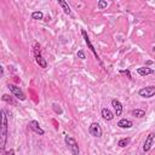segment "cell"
<instances>
[{
    "label": "cell",
    "instance_id": "obj_19",
    "mask_svg": "<svg viewBox=\"0 0 155 155\" xmlns=\"http://www.w3.org/2000/svg\"><path fill=\"white\" fill-rule=\"evenodd\" d=\"M107 6H108V3L104 1V0H100V1H98V9H100V10L105 9Z\"/></svg>",
    "mask_w": 155,
    "mask_h": 155
},
{
    "label": "cell",
    "instance_id": "obj_21",
    "mask_svg": "<svg viewBox=\"0 0 155 155\" xmlns=\"http://www.w3.org/2000/svg\"><path fill=\"white\" fill-rule=\"evenodd\" d=\"M78 57L80 60H86V56H85V52L83 51V50H80V51H78Z\"/></svg>",
    "mask_w": 155,
    "mask_h": 155
},
{
    "label": "cell",
    "instance_id": "obj_15",
    "mask_svg": "<svg viewBox=\"0 0 155 155\" xmlns=\"http://www.w3.org/2000/svg\"><path fill=\"white\" fill-rule=\"evenodd\" d=\"M132 115L136 118H143V116H145V112L143 109H135V110H132Z\"/></svg>",
    "mask_w": 155,
    "mask_h": 155
},
{
    "label": "cell",
    "instance_id": "obj_5",
    "mask_svg": "<svg viewBox=\"0 0 155 155\" xmlns=\"http://www.w3.org/2000/svg\"><path fill=\"white\" fill-rule=\"evenodd\" d=\"M138 95L143 98H150L155 95V86H147V87H143L138 91Z\"/></svg>",
    "mask_w": 155,
    "mask_h": 155
},
{
    "label": "cell",
    "instance_id": "obj_7",
    "mask_svg": "<svg viewBox=\"0 0 155 155\" xmlns=\"http://www.w3.org/2000/svg\"><path fill=\"white\" fill-rule=\"evenodd\" d=\"M29 128L30 130H33V131L35 132V133H38V135H40V136H43V135H45V131L44 130L40 127V125H39V122L36 121V120H32V121H29Z\"/></svg>",
    "mask_w": 155,
    "mask_h": 155
},
{
    "label": "cell",
    "instance_id": "obj_16",
    "mask_svg": "<svg viewBox=\"0 0 155 155\" xmlns=\"http://www.w3.org/2000/svg\"><path fill=\"white\" fill-rule=\"evenodd\" d=\"M32 18L33 20H43L44 18V13L41 11H34L32 13Z\"/></svg>",
    "mask_w": 155,
    "mask_h": 155
},
{
    "label": "cell",
    "instance_id": "obj_13",
    "mask_svg": "<svg viewBox=\"0 0 155 155\" xmlns=\"http://www.w3.org/2000/svg\"><path fill=\"white\" fill-rule=\"evenodd\" d=\"M58 5L62 6V9H63V11H64V13H66V15L73 16V12H72V10H70L69 5H68L66 1H64V0H58Z\"/></svg>",
    "mask_w": 155,
    "mask_h": 155
},
{
    "label": "cell",
    "instance_id": "obj_22",
    "mask_svg": "<svg viewBox=\"0 0 155 155\" xmlns=\"http://www.w3.org/2000/svg\"><path fill=\"white\" fill-rule=\"evenodd\" d=\"M3 155H15V150H13V149H10V150L5 151Z\"/></svg>",
    "mask_w": 155,
    "mask_h": 155
},
{
    "label": "cell",
    "instance_id": "obj_11",
    "mask_svg": "<svg viewBox=\"0 0 155 155\" xmlns=\"http://www.w3.org/2000/svg\"><path fill=\"white\" fill-rule=\"evenodd\" d=\"M118 126L120 128H131L133 126L132 121L131 120H127V119H121L119 122H118Z\"/></svg>",
    "mask_w": 155,
    "mask_h": 155
},
{
    "label": "cell",
    "instance_id": "obj_17",
    "mask_svg": "<svg viewBox=\"0 0 155 155\" xmlns=\"http://www.w3.org/2000/svg\"><path fill=\"white\" fill-rule=\"evenodd\" d=\"M52 109H53V112H55L56 114H58V115H61V114L63 113V110H62V108H61V105H60L58 103H53V104H52Z\"/></svg>",
    "mask_w": 155,
    "mask_h": 155
},
{
    "label": "cell",
    "instance_id": "obj_14",
    "mask_svg": "<svg viewBox=\"0 0 155 155\" xmlns=\"http://www.w3.org/2000/svg\"><path fill=\"white\" fill-rule=\"evenodd\" d=\"M35 61H36V63H38L41 68H46V67H47V63H46L45 58H44L41 55H36V56H35Z\"/></svg>",
    "mask_w": 155,
    "mask_h": 155
},
{
    "label": "cell",
    "instance_id": "obj_8",
    "mask_svg": "<svg viewBox=\"0 0 155 155\" xmlns=\"http://www.w3.org/2000/svg\"><path fill=\"white\" fill-rule=\"evenodd\" d=\"M81 34H83V36H84V39H85V43L87 44V46H88V48L91 50L92 52H93V55H95V57L97 60H100V57H98V53H97V51L95 50V47H93V45L91 44V41H90V38H88V35L86 34V32L85 30H83L81 32Z\"/></svg>",
    "mask_w": 155,
    "mask_h": 155
},
{
    "label": "cell",
    "instance_id": "obj_24",
    "mask_svg": "<svg viewBox=\"0 0 155 155\" xmlns=\"http://www.w3.org/2000/svg\"><path fill=\"white\" fill-rule=\"evenodd\" d=\"M145 64H147V66H150V64H153V62H151V61H147Z\"/></svg>",
    "mask_w": 155,
    "mask_h": 155
},
{
    "label": "cell",
    "instance_id": "obj_2",
    "mask_svg": "<svg viewBox=\"0 0 155 155\" xmlns=\"http://www.w3.org/2000/svg\"><path fill=\"white\" fill-rule=\"evenodd\" d=\"M64 142H66L69 151L73 155H79V153H80V150H79V144H78V142L74 140V138L70 137V136H66V137H64Z\"/></svg>",
    "mask_w": 155,
    "mask_h": 155
},
{
    "label": "cell",
    "instance_id": "obj_4",
    "mask_svg": "<svg viewBox=\"0 0 155 155\" xmlns=\"http://www.w3.org/2000/svg\"><path fill=\"white\" fill-rule=\"evenodd\" d=\"M7 87H9V90L11 91V93H12L17 100H20V101H26V95L23 93V91H22V90H21L18 86L12 85V84H9V85H7Z\"/></svg>",
    "mask_w": 155,
    "mask_h": 155
},
{
    "label": "cell",
    "instance_id": "obj_6",
    "mask_svg": "<svg viewBox=\"0 0 155 155\" xmlns=\"http://www.w3.org/2000/svg\"><path fill=\"white\" fill-rule=\"evenodd\" d=\"M154 138H155V133L154 132H150L148 136H147L145 141H144V144H143V150L147 153L153 147V143H154Z\"/></svg>",
    "mask_w": 155,
    "mask_h": 155
},
{
    "label": "cell",
    "instance_id": "obj_23",
    "mask_svg": "<svg viewBox=\"0 0 155 155\" xmlns=\"http://www.w3.org/2000/svg\"><path fill=\"white\" fill-rule=\"evenodd\" d=\"M120 73H121V74H126L130 79H131V74H130V70H121Z\"/></svg>",
    "mask_w": 155,
    "mask_h": 155
},
{
    "label": "cell",
    "instance_id": "obj_20",
    "mask_svg": "<svg viewBox=\"0 0 155 155\" xmlns=\"http://www.w3.org/2000/svg\"><path fill=\"white\" fill-rule=\"evenodd\" d=\"M3 101H5V102H9V103H12V104H15V101L12 100V97H10L9 95H3Z\"/></svg>",
    "mask_w": 155,
    "mask_h": 155
},
{
    "label": "cell",
    "instance_id": "obj_18",
    "mask_svg": "<svg viewBox=\"0 0 155 155\" xmlns=\"http://www.w3.org/2000/svg\"><path fill=\"white\" fill-rule=\"evenodd\" d=\"M128 143H130V138H122V140H120V141H119L118 145H119V147H121V148H124V147H126Z\"/></svg>",
    "mask_w": 155,
    "mask_h": 155
},
{
    "label": "cell",
    "instance_id": "obj_9",
    "mask_svg": "<svg viewBox=\"0 0 155 155\" xmlns=\"http://www.w3.org/2000/svg\"><path fill=\"white\" fill-rule=\"evenodd\" d=\"M112 105L114 107V109H115V115L116 116H120L121 114H122V104L120 103V101L118 100H112Z\"/></svg>",
    "mask_w": 155,
    "mask_h": 155
},
{
    "label": "cell",
    "instance_id": "obj_3",
    "mask_svg": "<svg viewBox=\"0 0 155 155\" xmlns=\"http://www.w3.org/2000/svg\"><path fill=\"white\" fill-rule=\"evenodd\" d=\"M88 132L95 138H101L102 133H103L102 127H101V125L98 124V122H92V124L90 125V127H88Z\"/></svg>",
    "mask_w": 155,
    "mask_h": 155
},
{
    "label": "cell",
    "instance_id": "obj_10",
    "mask_svg": "<svg viewBox=\"0 0 155 155\" xmlns=\"http://www.w3.org/2000/svg\"><path fill=\"white\" fill-rule=\"evenodd\" d=\"M137 73L141 76H147L149 74H154V70L148 68V67H141V68H137Z\"/></svg>",
    "mask_w": 155,
    "mask_h": 155
},
{
    "label": "cell",
    "instance_id": "obj_12",
    "mask_svg": "<svg viewBox=\"0 0 155 155\" xmlns=\"http://www.w3.org/2000/svg\"><path fill=\"white\" fill-rule=\"evenodd\" d=\"M101 115H102V118H103L105 121H110V120L114 118V114H113L109 109H107V108H103V109H102Z\"/></svg>",
    "mask_w": 155,
    "mask_h": 155
},
{
    "label": "cell",
    "instance_id": "obj_1",
    "mask_svg": "<svg viewBox=\"0 0 155 155\" xmlns=\"http://www.w3.org/2000/svg\"><path fill=\"white\" fill-rule=\"evenodd\" d=\"M1 120H3V124H1V154H4L6 140H7V118H6L4 109L1 110Z\"/></svg>",
    "mask_w": 155,
    "mask_h": 155
}]
</instances>
